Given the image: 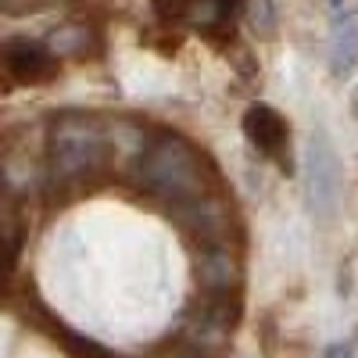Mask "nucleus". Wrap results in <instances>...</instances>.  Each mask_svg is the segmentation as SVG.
<instances>
[{
  "mask_svg": "<svg viewBox=\"0 0 358 358\" xmlns=\"http://www.w3.org/2000/svg\"><path fill=\"white\" fill-rule=\"evenodd\" d=\"M86 29H79V25H65V29H57V33L50 36V50L57 54V57H65V54H79L83 47H86Z\"/></svg>",
  "mask_w": 358,
  "mask_h": 358,
  "instance_id": "nucleus-9",
  "label": "nucleus"
},
{
  "mask_svg": "<svg viewBox=\"0 0 358 358\" xmlns=\"http://www.w3.org/2000/svg\"><path fill=\"white\" fill-rule=\"evenodd\" d=\"M229 276H233V262L222 255V251H212L201 265V280L208 287H229Z\"/></svg>",
  "mask_w": 358,
  "mask_h": 358,
  "instance_id": "nucleus-8",
  "label": "nucleus"
},
{
  "mask_svg": "<svg viewBox=\"0 0 358 358\" xmlns=\"http://www.w3.org/2000/svg\"><path fill=\"white\" fill-rule=\"evenodd\" d=\"M50 172L62 179H83L104 162V133L90 118H57L47 133Z\"/></svg>",
  "mask_w": 358,
  "mask_h": 358,
  "instance_id": "nucleus-2",
  "label": "nucleus"
},
{
  "mask_svg": "<svg viewBox=\"0 0 358 358\" xmlns=\"http://www.w3.org/2000/svg\"><path fill=\"white\" fill-rule=\"evenodd\" d=\"M326 358H355V348L351 344H334L330 351H326Z\"/></svg>",
  "mask_w": 358,
  "mask_h": 358,
  "instance_id": "nucleus-10",
  "label": "nucleus"
},
{
  "mask_svg": "<svg viewBox=\"0 0 358 358\" xmlns=\"http://www.w3.org/2000/svg\"><path fill=\"white\" fill-rule=\"evenodd\" d=\"M355 65H358V11H344L334 22L330 69H334V76H351Z\"/></svg>",
  "mask_w": 358,
  "mask_h": 358,
  "instance_id": "nucleus-6",
  "label": "nucleus"
},
{
  "mask_svg": "<svg viewBox=\"0 0 358 358\" xmlns=\"http://www.w3.org/2000/svg\"><path fill=\"white\" fill-rule=\"evenodd\" d=\"M136 183L176 208L194 204L204 194V158L187 140L162 136L136 158Z\"/></svg>",
  "mask_w": 358,
  "mask_h": 358,
  "instance_id": "nucleus-1",
  "label": "nucleus"
},
{
  "mask_svg": "<svg viewBox=\"0 0 358 358\" xmlns=\"http://www.w3.org/2000/svg\"><path fill=\"white\" fill-rule=\"evenodd\" d=\"M169 358H187V355H169Z\"/></svg>",
  "mask_w": 358,
  "mask_h": 358,
  "instance_id": "nucleus-11",
  "label": "nucleus"
},
{
  "mask_svg": "<svg viewBox=\"0 0 358 358\" xmlns=\"http://www.w3.org/2000/svg\"><path fill=\"white\" fill-rule=\"evenodd\" d=\"M248 25L258 36H273L276 33V4L273 0H248Z\"/></svg>",
  "mask_w": 358,
  "mask_h": 358,
  "instance_id": "nucleus-7",
  "label": "nucleus"
},
{
  "mask_svg": "<svg viewBox=\"0 0 358 358\" xmlns=\"http://www.w3.org/2000/svg\"><path fill=\"white\" fill-rule=\"evenodd\" d=\"M244 136L251 140V147H258L265 158H280L287 151L290 129H287V118L276 108L251 104L248 115H244Z\"/></svg>",
  "mask_w": 358,
  "mask_h": 358,
  "instance_id": "nucleus-5",
  "label": "nucleus"
},
{
  "mask_svg": "<svg viewBox=\"0 0 358 358\" xmlns=\"http://www.w3.org/2000/svg\"><path fill=\"white\" fill-rule=\"evenodd\" d=\"M4 65L15 83L33 86V83H47L57 72V54L33 40H11L4 47Z\"/></svg>",
  "mask_w": 358,
  "mask_h": 358,
  "instance_id": "nucleus-4",
  "label": "nucleus"
},
{
  "mask_svg": "<svg viewBox=\"0 0 358 358\" xmlns=\"http://www.w3.org/2000/svg\"><path fill=\"white\" fill-rule=\"evenodd\" d=\"M305 176H308V204L319 222H330L344 197V162L337 155V143L326 129H315L308 140V158H305Z\"/></svg>",
  "mask_w": 358,
  "mask_h": 358,
  "instance_id": "nucleus-3",
  "label": "nucleus"
}]
</instances>
